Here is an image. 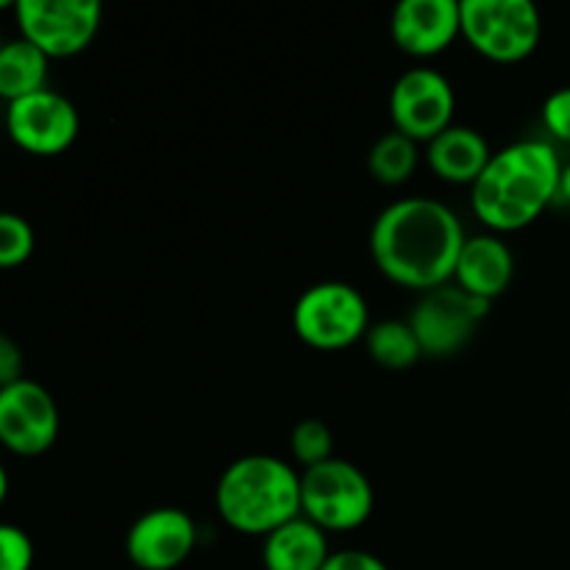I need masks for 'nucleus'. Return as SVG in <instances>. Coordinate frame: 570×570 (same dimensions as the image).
I'll return each instance as SVG.
<instances>
[{
	"mask_svg": "<svg viewBox=\"0 0 570 570\" xmlns=\"http://www.w3.org/2000/svg\"><path fill=\"white\" fill-rule=\"evenodd\" d=\"M81 131L76 104L56 89L14 100L6 106V134L20 150L31 156H59Z\"/></svg>",
	"mask_w": 570,
	"mask_h": 570,
	"instance_id": "9b49d317",
	"label": "nucleus"
},
{
	"mask_svg": "<svg viewBox=\"0 0 570 570\" xmlns=\"http://www.w3.org/2000/svg\"><path fill=\"white\" fill-rule=\"evenodd\" d=\"M323 570H390L384 566L382 557L371 554V551L362 549H343V551H332L328 562L323 566Z\"/></svg>",
	"mask_w": 570,
	"mask_h": 570,
	"instance_id": "393cba45",
	"label": "nucleus"
},
{
	"mask_svg": "<svg viewBox=\"0 0 570 570\" xmlns=\"http://www.w3.org/2000/svg\"><path fill=\"white\" fill-rule=\"evenodd\" d=\"M0 48H3V39H0Z\"/></svg>",
	"mask_w": 570,
	"mask_h": 570,
	"instance_id": "cd10ccee",
	"label": "nucleus"
},
{
	"mask_svg": "<svg viewBox=\"0 0 570 570\" xmlns=\"http://www.w3.org/2000/svg\"><path fill=\"white\" fill-rule=\"evenodd\" d=\"M371 326L365 295L348 282L312 284L293 306L295 337L315 351L351 348Z\"/></svg>",
	"mask_w": 570,
	"mask_h": 570,
	"instance_id": "39448f33",
	"label": "nucleus"
},
{
	"mask_svg": "<svg viewBox=\"0 0 570 570\" xmlns=\"http://www.w3.org/2000/svg\"><path fill=\"white\" fill-rule=\"evenodd\" d=\"M376 507L371 479L354 462L332 456L301 473V515L323 532H354L365 527Z\"/></svg>",
	"mask_w": 570,
	"mask_h": 570,
	"instance_id": "20e7f679",
	"label": "nucleus"
},
{
	"mask_svg": "<svg viewBox=\"0 0 570 570\" xmlns=\"http://www.w3.org/2000/svg\"><path fill=\"white\" fill-rule=\"evenodd\" d=\"M495 150L488 137L471 126H451L426 145V165L440 181L473 187Z\"/></svg>",
	"mask_w": 570,
	"mask_h": 570,
	"instance_id": "2eb2a0df",
	"label": "nucleus"
},
{
	"mask_svg": "<svg viewBox=\"0 0 570 570\" xmlns=\"http://www.w3.org/2000/svg\"><path fill=\"white\" fill-rule=\"evenodd\" d=\"M61 432L59 404L33 379L0 390V449L14 456H42Z\"/></svg>",
	"mask_w": 570,
	"mask_h": 570,
	"instance_id": "9d476101",
	"label": "nucleus"
},
{
	"mask_svg": "<svg viewBox=\"0 0 570 570\" xmlns=\"http://www.w3.org/2000/svg\"><path fill=\"white\" fill-rule=\"evenodd\" d=\"M560 200L570 204V161L562 167V181H560Z\"/></svg>",
	"mask_w": 570,
	"mask_h": 570,
	"instance_id": "bb28decb",
	"label": "nucleus"
},
{
	"mask_svg": "<svg viewBox=\"0 0 570 570\" xmlns=\"http://www.w3.org/2000/svg\"><path fill=\"white\" fill-rule=\"evenodd\" d=\"M490 301L473 298L456 284L423 293L410 315V326L421 343L423 356L445 360L460 354L473 340L479 323L490 315Z\"/></svg>",
	"mask_w": 570,
	"mask_h": 570,
	"instance_id": "6e6552de",
	"label": "nucleus"
},
{
	"mask_svg": "<svg viewBox=\"0 0 570 570\" xmlns=\"http://www.w3.org/2000/svg\"><path fill=\"white\" fill-rule=\"evenodd\" d=\"M33 540L14 523H0V570H31Z\"/></svg>",
	"mask_w": 570,
	"mask_h": 570,
	"instance_id": "4be33fe9",
	"label": "nucleus"
},
{
	"mask_svg": "<svg viewBox=\"0 0 570 570\" xmlns=\"http://www.w3.org/2000/svg\"><path fill=\"white\" fill-rule=\"evenodd\" d=\"M6 499H9V471H6L3 460H0V507L6 504Z\"/></svg>",
	"mask_w": 570,
	"mask_h": 570,
	"instance_id": "a878e982",
	"label": "nucleus"
},
{
	"mask_svg": "<svg viewBox=\"0 0 570 570\" xmlns=\"http://www.w3.org/2000/svg\"><path fill=\"white\" fill-rule=\"evenodd\" d=\"M289 451H293V460L298 462L304 471L309 468L323 465L334 456V434L321 417H306L289 434Z\"/></svg>",
	"mask_w": 570,
	"mask_h": 570,
	"instance_id": "aec40b11",
	"label": "nucleus"
},
{
	"mask_svg": "<svg viewBox=\"0 0 570 570\" xmlns=\"http://www.w3.org/2000/svg\"><path fill=\"white\" fill-rule=\"evenodd\" d=\"M387 109L395 131L406 134L417 145H429L445 128L454 126L456 95L440 70L412 67L390 89Z\"/></svg>",
	"mask_w": 570,
	"mask_h": 570,
	"instance_id": "1a4fd4ad",
	"label": "nucleus"
},
{
	"mask_svg": "<svg viewBox=\"0 0 570 570\" xmlns=\"http://www.w3.org/2000/svg\"><path fill=\"white\" fill-rule=\"evenodd\" d=\"M543 126L557 142L570 145V87L557 89L543 104Z\"/></svg>",
	"mask_w": 570,
	"mask_h": 570,
	"instance_id": "5701e85b",
	"label": "nucleus"
},
{
	"mask_svg": "<svg viewBox=\"0 0 570 570\" xmlns=\"http://www.w3.org/2000/svg\"><path fill=\"white\" fill-rule=\"evenodd\" d=\"M562 159L549 139H518L495 150L471 187V209L493 234L523 232L560 200Z\"/></svg>",
	"mask_w": 570,
	"mask_h": 570,
	"instance_id": "f03ea898",
	"label": "nucleus"
},
{
	"mask_svg": "<svg viewBox=\"0 0 570 570\" xmlns=\"http://www.w3.org/2000/svg\"><path fill=\"white\" fill-rule=\"evenodd\" d=\"M465 239V226L449 204L412 195L373 220L371 256L393 284L432 293L451 284Z\"/></svg>",
	"mask_w": 570,
	"mask_h": 570,
	"instance_id": "f257e3e1",
	"label": "nucleus"
},
{
	"mask_svg": "<svg viewBox=\"0 0 570 570\" xmlns=\"http://www.w3.org/2000/svg\"><path fill=\"white\" fill-rule=\"evenodd\" d=\"M37 234L33 226L17 212H0V271L22 267L33 256Z\"/></svg>",
	"mask_w": 570,
	"mask_h": 570,
	"instance_id": "412c9836",
	"label": "nucleus"
},
{
	"mask_svg": "<svg viewBox=\"0 0 570 570\" xmlns=\"http://www.w3.org/2000/svg\"><path fill=\"white\" fill-rule=\"evenodd\" d=\"M512 278H515V254L501 239V234L488 232L465 239L451 282L473 298L493 304L510 289Z\"/></svg>",
	"mask_w": 570,
	"mask_h": 570,
	"instance_id": "4468645a",
	"label": "nucleus"
},
{
	"mask_svg": "<svg viewBox=\"0 0 570 570\" xmlns=\"http://www.w3.org/2000/svg\"><path fill=\"white\" fill-rule=\"evenodd\" d=\"M421 165V148L401 131H387L367 150V173L384 187H401L415 176Z\"/></svg>",
	"mask_w": 570,
	"mask_h": 570,
	"instance_id": "a211bd4d",
	"label": "nucleus"
},
{
	"mask_svg": "<svg viewBox=\"0 0 570 570\" xmlns=\"http://www.w3.org/2000/svg\"><path fill=\"white\" fill-rule=\"evenodd\" d=\"M198 546V523L178 507H156L128 527L126 557L139 570H176Z\"/></svg>",
	"mask_w": 570,
	"mask_h": 570,
	"instance_id": "f8f14e48",
	"label": "nucleus"
},
{
	"mask_svg": "<svg viewBox=\"0 0 570 570\" xmlns=\"http://www.w3.org/2000/svg\"><path fill=\"white\" fill-rule=\"evenodd\" d=\"M362 343H365L371 360L376 365L387 367V371H406V367L417 365L423 356L421 343H417L410 321L373 323Z\"/></svg>",
	"mask_w": 570,
	"mask_h": 570,
	"instance_id": "6ab92c4d",
	"label": "nucleus"
},
{
	"mask_svg": "<svg viewBox=\"0 0 570 570\" xmlns=\"http://www.w3.org/2000/svg\"><path fill=\"white\" fill-rule=\"evenodd\" d=\"M26 379V356L14 337L0 332V390Z\"/></svg>",
	"mask_w": 570,
	"mask_h": 570,
	"instance_id": "b1692460",
	"label": "nucleus"
},
{
	"mask_svg": "<svg viewBox=\"0 0 570 570\" xmlns=\"http://www.w3.org/2000/svg\"><path fill=\"white\" fill-rule=\"evenodd\" d=\"M215 507L234 532L267 538L301 518V473L282 456H239L217 479Z\"/></svg>",
	"mask_w": 570,
	"mask_h": 570,
	"instance_id": "7ed1b4c3",
	"label": "nucleus"
},
{
	"mask_svg": "<svg viewBox=\"0 0 570 570\" xmlns=\"http://www.w3.org/2000/svg\"><path fill=\"white\" fill-rule=\"evenodd\" d=\"M395 48L415 59H432L462 37L460 0H404L390 17Z\"/></svg>",
	"mask_w": 570,
	"mask_h": 570,
	"instance_id": "ddd939ff",
	"label": "nucleus"
},
{
	"mask_svg": "<svg viewBox=\"0 0 570 570\" xmlns=\"http://www.w3.org/2000/svg\"><path fill=\"white\" fill-rule=\"evenodd\" d=\"M14 20L20 37L48 59H70L98 37L104 6L98 0H20Z\"/></svg>",
	"mask_w": 570,
	"mask_h": 570,
	"instance_id": "0eeeda50",
	"label": "nucleus"
},
{
	"mask_svg": "<svg viewBox=\"0 0 570 570\" xmlns=\"http://www.w3.org/2000/svg\"><path fill=\"white\" fill-rule=\"evenodd\" d=\"M543 17L532 0H462V39L495 65H515L538 50Z\"/></svg>",
	"mask_w": 570,
	"mask_h": 570,
	"instance_id": "423d86ee",
	"label": "nucleus"
},
{
	"mask_svg": "<svg viewBox=\"0 0 570 570\" xmlns=\"http://www.w3.org/2000/svg\"><path fill=\"white\" fill-rule=\"evenodd\" d=\"M332 557L328 534L304 515L284 523L262 543L265 570H323Z\"/></svg>",
	"mask_w": 570,
	"mask_h": 570,
	"instance_id": "dca6fc26",
	"label": "nucleus"
},
{
	"mask_svg": "<svg viewBox=\"0 0 570 570\" xmlns=\"http://www.w3.org/2000/svg\"><path fill=\"white\" fill-rule=\"evenodd\" d=\"M50 59L39 48H33L28 39L17 37L3 42L0 48V100L6 106L14 100L37 95L48 89Z\"/></svg>",
	"mask_w": 570,
	"mask_h": 570,
	"instance_id": "f3484780",
	"label": "nucleus"
}]
</instances>
